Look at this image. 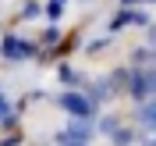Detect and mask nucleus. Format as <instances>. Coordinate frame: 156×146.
<instances>
[{
	"label": "nucleus",
	"mask_w": 156,
	"mask_h": 146,
	"mask_svg": "<svg viewBox=\"0 0 156 146\" xmlns=\"http://www.w3.org/2000/svg\"><path fill=\"white\" fill-rule=\"evenodd\" d=\"M89 103H92V107H96V103H103V100H114V93H110V86H107V78H99V82H92V86H89Z\"/></svg>",
	"instance_id": "nucleus-5"
},
{
	"label": "nucleus",
	"mask_w": 156,
	"mask_h": 146,
	"mask_svg": "<svg viewBox=\"0 0 156 146\" xmlns=\"http://www.w3.org/2000/svg\"><path fill=\"white\" fill-rule=\"evenodd\" d=\"M46 14H50V18H60V14H64V0H50V4H46Z\"/></svg>",
	"instance_id": "nucleus-11"
},
{
	"label": "nucleus",
	"mask_w": 156,
	"mask_h": 146,
	"mask_svg": "<svg viewBox=\"0 0 156 146\" xmlns=\"http://www.w3.org/2000/svg\"><path fill=\"white\" fill-rule=\"evenodd\" d=\"M89 136H92V128H89L85 121H71V125L60 132V143H89Z\"/></svg>",
	"instance_id": "nucleus-4"
},
{
	"label": "nucleus",
	"mask_w": 156,
	"mask_h": 146,
	"mask_svg": "<svg viewBox=\"0 0 156 146\" xmlns=\"http://www.w3.org/2000/svg\"><path fill=\"white\" fill-rule=\"evenodd\" d=\"M121 25H149L146 14H135V11H121L114 18V29H121Z\"/></svg>",
	"instance_id": "nucleus-6"
},
{
	"label": "nucleus",
	"mask_w": 156,
	"mask_h": 146,
	"mask_svg": "<svg viewBox=\"0 0 156 146\" xmlns=\"http://www.w3.org/2000/svg\"><path fill=\"white\" fill-rule=\"evenodd\" d=\"M32 54H36V47H32L29 39H21V36H7L4 39V57L7 61H29Z\"/></svg>",
	"instance_id": "nucleus-3"
},
{
	"label": "nucleus",
	"mask_w": 156,
	"mask_h": 146,
	"mask_svg": "<svg viewBox=\"0 0 156 146\" xmlns=\"http://www.w3.org/2000/svg\"><path fill=\"white\" fill-rule=\"evenodd\" d=\"M60 107L68 110L71 118H78V121L92 114V103H89V96H85V93H64V96H60Z\"/></svg>",
	"instance_id": "nucleus-2"
},
{
	"label": "nucleus",
	"mask_w": 156,
	"mask_h": 146,
	"mask_svg": "<svg viewBox=\"0 0 156 146\" xmlns=\"http://www.w3.org/2000/svg\"><path fill=\"white\" fill-rule=\"evenodd\" d=\"M36 14H39V4H29V7L21 11V18H36Z\"/></svg>",
	"instance_id": "nucleus-14"
},
{
	"label": "nucleus",
	"mask_w": 156,
	"mask_h": 146,
	"mask_svg": "<svg viewBox=\"0 0 156 146\" xmlns=\"http://www.w3.org/2000/svg\"><path fill=\"white\" fill-rule=\"evenodd\" d=\"M57 39H60V32H57V29H46V32H43V43H46V47H53Z\"/></svg>",
	"instance_id": "nucleus-13"
},
{
	"label": "nucleus",
	"mask_w": 156,
	"mask_h": 146,
	"mask_svg": "<svg viewBox=\"0 0 156 146\" xmlns=\"http://www.w3.org/2000/svg\"><path fill=\"white\" fill-rule=\"evenodd\" d=\"M124 93L135 103H146L153 96V68H131L128 71V82H124Z\"/></svg>",
	"instance_id": "nucleus-1"
},
{
	"label": "nucleus",
	"mask_w": 156,
	"mask_h": 146,
	"mask_svg": "<svg viewBox=\"0 0 156 146\" xmlns=\"http://www.w3.org/2000/svg\"><path fill=\"white\" fill-rule=\"evenodd\" d=\"M60 78H64L68 86H78V82H82V75H78V71H71V68H60Z\"/></svg>",
	"instance_id": "nucleus-12"
},
{
	"label": "nucleus",
	"mask_w": 156,
	"mask_h": 146,
	"mask_svg": "<svg viewBox=\"0 0 156 146\" xmlns=\"http://www.w3.org/2000/svg\"><path fill=\"white\" fill-rule=\"evenodd\" d=\"M138 121H142V128H146V132H153V100L138 103Z\"/></svg>",
	"instance_id": "nucleus-8"
},
{
	"label": "nucleus",
	"mask_w": 156,
	"mask_h": 146,
	"mask_svg": "<svg viewBox=\"0 0 156 146\" xmlns=\"http://www.w3.org/2000/svg\"><path fill=\"white\" fill-rule=\"evenodd\" d=\"M60 146H85V143H60Z\"/></svg>",
	"instance_id": "nucleus-16"
},
{
	"label": "nucleus",
	"mask_w": 156,
	"mask_h": 146,
	"mask_svg": "<svg viewBox=\"0 0 156 146\" xmlns=\"http://www.w3.org/2000/svg\"><path fill=\"white\" fill-rule=\"evenodd\" d=\"M131 61H135L138 68H149V64H153V50H149V47H138L135 54H131Z\"/></svg>",
	"instance_id": "nucleus-10"
},
{
	"label": "nucleus",
	"mask_w": 156,
	"mask_h": 146,
	"mask_svg": "<svg viewBox=\"0 0 156 146\" xmlns=\"http://www.w3.org/2000/svg\"><path fill=\"white\" fill-rule=\"evenodd\" d=\"M135 139H138L135 128H124V125H121L114 136H110V143H114V146H135Z\"/></svg>",
	"instance_id": "nucleus-7"
},
{
	"label": "nucleus",
	"mask_w": 156,
	"mask_h": 146,
	"mask_svg": "<svg viewBox=\"0 0 156 146\" xmlns=\"http://www.w3.org/2000/svg\"><path fill=\"white\" fill-rule=\"evenodd\" d=\"M117 128H121V118L107 114V118H99V125H96V132H103V136H114Z\"/></svg>",
	"instance_id": "nucleus-9"
},
{
	"label": "nucleus",
	"mask_w": 156,
	"mask_h": 146,
	"mask_svg": "<svg viewBox=\"0 0 156 146\" xmlns=\"http://www.w3.org/2000/svg\"><path fill=\"white\" fill-rule=\"evenodd\" d=\"M0 118H11V103H7L4 96H0Z\"/></svg>",
	"instance_id": "nucleus-15"
}]
</instances>
